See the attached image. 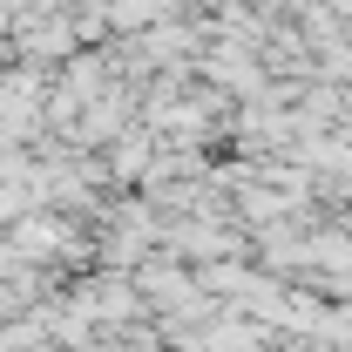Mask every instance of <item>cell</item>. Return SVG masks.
<instances>
[{
	"label": "cell",
	"instance_id": "obj_1",
	"mask_svg": "<svg viewBox=\"0 0 352 352\" xmlns=\"http://www.w3.org/2000/svg\"><path fill=\"white\" fill-rule=\"evenodd\" d=\"M149 149H156V135H149V129H135L129 149L116 142V176H142V170H149Z\"/></svg>",
	"mask_w": 352,
	"mask_h": 352
},
{
	"label": "cell",
	"instance_id": "obj_2",
	"mask_svg": "<svg viewBox=\"0 0 352 352\" xmlns=\"http://www.w3.org/2000/svg\"><path fill=\"white\" fill-rule=\"evenodd\" d=\"M88 305H102V311H135V285H129V278H102V292H88Z\"/></svg>",
	"mask_w": 352,
	"mask_h": 352
}]
</instances>
